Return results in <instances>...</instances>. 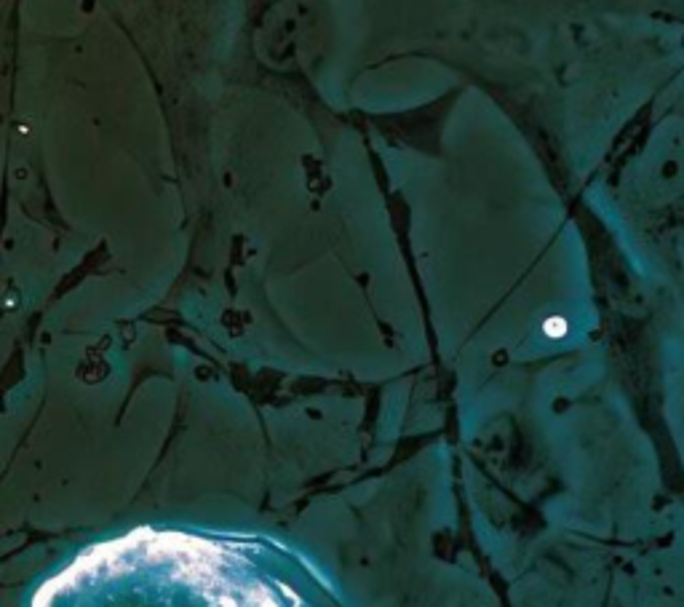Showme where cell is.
I'll return each instance as SVG.
<instances>
[{"label": "cell", "instance_id": "cell-1", "mask_svg": "<svg viewBox=\"0 0 684 607\" xmlns=\"http://www.w3.org/2000/svg\"><path fill=\"white\" fill-rule=\"evenodd\" d=\"M30 607H284L241 551L206 535L137 527L97 543Z\"/></svg>", "mask_w": 684, "mask_h": 607}]
</instances>
